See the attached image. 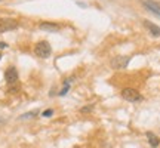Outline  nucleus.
<instances>
[{"mask_svg":"<svg viewBox=\"0 0 160 148\" xmlns=\"http://www.w3.org/2000/svg\"><path fill=\"white\" fill-rule=\"evenodd\" d=\"M34 53L37 55L39 58H49L51 57V53H52V47H51V45L48 43V42H39L37 45L34 46Z\"/></svg>","mask_w":160,"mask_h":148,"instance_id":"1","label":"nucleus"},{"mask_svg":"<svg viewBox=\"0 0 160 148\" xmlns=\"http://www.w3.org/2000/svg\"><path fill=\"white\" fill-rule=\"evenodd\" d=\"M122 96H123V99L129 101V102H139V101H142V95L137 89H132V87L123 89L122 91Z\"/></svg>","mask_w":160,"mask_h":148,"instance_id":"2","label":"nucleus"},{"mask_svg":"<svg viewBox=\"0 0 160 148\" xmlns=\"http://www.w3.org/2000/svg\"><path fill=\"white\" fill-rule=\"evenodd\" d=\"M5 80L8 85H15L18 81V71L15 67H9L5 71Z\"/></svg>","mask_w":160,"mask_h":148,"instance_id":"3","label":"nucleus"},{"mask_svg":"<svg viewBox=\"0 0 160 148\" xmlns=\"http://www.w3.org/2000/svg\"><path fill=\"white\" fill-rule=\"evenodd\" d=\"M129 61H131L129 57H117L111 61V67L114 70H123L126 68V65L129 64Z\"/></svg>","mask_w":160,"mask_h":148,"instance_id":"4","label":"nucleus"},{"mask_svg":"<svg viewBox=\"0 0 160 148\" xmlns=\"http://www.w3.org/2000/svg\"><path fill=\"white\" fill-rule=\"evenodd\" d=\"M17 27H18V22L15 19H0V33L15 30Z\"/></svg>","mask_w":160,"mask_h":148,"instance_id":"5","label":"nucleus"},{"mask_svg":"<svg viewBox=\"0 0 160 148\" xmlns=\"http://www.w3.org/2000/svg\"><path fill=\"white\" fill-rule=\"evenodd\" d=\"M142 5L145 6L147 9H150L153 13H156V15H159L160 17V5L159 3H156V2H153V0H144Z\"/></svg>","mask_w":160,"mask_h":148,"instance_id":"6","label":"nucleus"},{"mask_svg":"<svg viewBox=\"0 0 160 148\" xmlns=\"http://www.w3.org/2000/svg\"><path fill=\"white\" fill-rule=\"evenodd\" d=\"M144 25H145V28L150 31V34H153L154 37H159L160 36V27H157L156 24L150 22L148 19H145V21H144Z\"/></svg>","mask_w":160,"mask_h":148,"instance_id":"7","label":"nucleus"},{"mask_svg":"<svg viewBox=\"0 0 160 148\" xmlns=\"http://www.w3.org/2000/svg\"><path fill=\"white\" fill-rule=\"evenodd\" d=\"M40 30H43V31H51V33H53V31H58L59 30V25H57L55 22H42L39 25Z\"/></svg>","mask_w":160,"mask_h":148,"instance_id":"8","label":"nucleus"},{"mask_svg":"<svg viewBox=\"0 0 160 148\" xmlns=\"http://www.w3.org/2000/svg\"><path fill=\"white\" fill-rule=\"evenodd\" d=\"M147 139H148V142L151 147H159V144H160V139L159 136H156L153 132H147Z\"/></svg>","mask_w":160,"mask_h":148,"instance_id":"9","label":"nucleus"},{"mask_svg":"<svg viewBox=\"0 0 160 148\" xmlns=\"http://www.w3.org/2000/svg\"><path fill=\"white\" fill-rule=\"evenodd\" d=\"M39 114V111H31V113H27V114H22L21 116V119H33L34 116H37Z\"/></svg>","mask_w":160,"mask_h":148,"instance_id":"10","label":"nucleus"},{"mask_svg":"<svg viewBox=\"0 0 160 148\" xmlns=\"http://www.w3.org/2000/svg\"><path fill=\"white\" fill-rule=\"evenodd\" d=\"M92 111H93V105H86V107H83V108H80V113H92Z\"/></svg>","mask_w":160,"mask_h":148,"instance_id":"11","label":"nucleus"},{"mask_svg":"<svg viewBox=\"0 0 160 148\" xmlns=\"http://www.w3.org/2000/svg\"><path fill=\"white\" fill-rule=\"evenodd\" d=\"M52 114H53V110H46V111H43V113H42V116H43V117H51Z\"/></svg>","mask_w":160,"mask_h":148,"instance_id":"12","label":"nucleus"},{"mask_svg":"<svg viewBox=\"0 0 160 148\" xmlns=\"http://www.w3.org/2000/svg\"><path fill=\"white\" fill-rule=\"evenodd\" d=\"M68 89H70V86H68V85H65V87H64L62 91L59 92V95H61V96H62V95H65V93L68 92Z\"/></svg>","mask_w":160,"mask_h":148,"instance_id":"13","label":"nucleus"},{"mask_svg":"<svg viewBox=\"0 0 160 148\" xmlns=\"http://www.w3.org/2000/svg\"><path fill=\"white\" fill-rule=\"evenodd\" d=\"M6 47H8V45L5 42H0V49H6Z\"/></svg>","mask_w":160,"mask_h":148,"instance_id":"14","label":"nucleus"}]
</instances>
